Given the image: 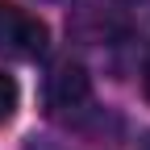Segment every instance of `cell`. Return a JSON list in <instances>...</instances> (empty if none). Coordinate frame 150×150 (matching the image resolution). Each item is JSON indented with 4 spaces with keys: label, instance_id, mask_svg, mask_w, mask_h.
<instances>
[{
    "label": "cell",
    "instance_id": "obj_1",
    "mask_svg": "<svg viewBox=\"0 0 150 150\" xmlns=\"http://www.w3.org/2000/svg\"><path fill=\"white\" fill-rule=\"evenodd\" d=\"M46 42H50V29L42 17H33L13 0H0V50L8 59H42Z\"/></svg>",
    "mask_w": 150,
    "mask_h": 150
},
{
    "label": "cell",
    "instance_id": "obj_2",
    "mask_svg": "<svg viewBox=\"0 0 150 150\" xmlns=\"http://www.w3.org/2000/svg\"><path fill=\"white\" fill-rule=\"evenodd\" d=\"M46 108L54 112V117H71V112H79L88 100H92V83H88V71L79 63H54L50 75H46Z\"/></svg>",
    "mask_w": 150,
    "mask_h": 150
},
{
    "label": "cell",
    "instance_id": "obj_3",
    "mask_svg": "<svg viewBox=\"0 0 150 150\" xmlns=\"http://www.w3.org/2000/svg\"><path fill=\"white\" fill-rule=\"evenodd\" d=\"M17 100H21V88H17V79L0 71V125H4L13 112H17Z\"/></svg>",
    "mask_w": 150,
    "mask_h": 150
},
{
    "label": "cell",
    "instance_id": "obj_4",
    "mask_svg": "<svg viewBox=\"0 0 150 150\" xmlns=\"http://www.w3.org/2000/svg\"><path fill=\"white\" fill-rule=\"evenodd\" d=\"M142 88H146V96H150V54H146V67H142Z\"/></svg>",
    "mask_w": 150,
    "mask_h": 150
}]
</instances>
